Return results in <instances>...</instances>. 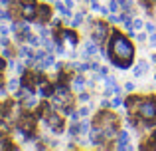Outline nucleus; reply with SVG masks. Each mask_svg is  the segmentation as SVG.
I'll use <instances>...</instances> for the list:
<instances>
[{
    "label": "nucleus",
    "instance_id": "obj_25",
    "mask_svg": "<svg viewBox=\"0 0 156 151\" xmlns=\"http://www.w3.org/2000/svg\"><path fill=\"white\" fill-rule=\"evenodd\" d=\"M121 105V97H115L113 101H111V108H119Z\"/></svg>",
    "mask_w": 156,
    "mask_h": 151
},
{
    "label": "nucleus",
    "instance_id": "obj_1",
    "mask_svg": "<svg viewBox=\"0 0 156 151\" xmlns=\"http://www.w3.org/2000/svg\"><path fill=\"white\" fill-rule=\"evenodd\" d=\"M107 56L111 58L113 66L121 68V70H126V68L133 66L134 46L130 44V40L125 34L113 30V34H109V50H107Z\"/></svg>",
    "mask_w": 156,
    "mask_h": 151
},
{
    "label": "nucleus",
    "instance_id": "obj_16",
    "mask_svg": "<svg viewBox=\"0 0 156 151\" xmlns=\"http://www.w3.org/2000/svg\"><path fill=\"white\" fill-rule=\"evenodd\" d=\"M77 125H79V133L81 135L89 131V121H81V123H77Z\"/></svg>",
    "mask_w": 156,
    "mask_h": 151
},
{
    "label": "nucleus",
    "instance_id": "obj_29",
    "mask_svg": "<svg viewBox=\"0 0 156 151\" xmlns=\"http://www.w3.org/2000/svg\"><path fill=\"white\" fill-rule=\"evenodd\" d=\"M125 89H126V92H133V89H134V84H133V81H126Z\"/></svg>",
    "mask_w": 156,
    "mask_h": 151
},
{
    "label": "nucleus",
    "instance_id": "obj_9",
    "mask_svg": "<svg viewBox=\"0 0 156 151\" xmlns=\"http://www.w3.org/2000/svg\"><path fill=\"white\" fill-rule=\"evenodd\" d=\"M146 72H148V64H146L144 60H142V62H138V66L134 68V76H136V77H140L142 74H146Z\"/></svg>",
    "mask_w": 156,
    "mask_h": 151
},
{
    "label": "nucleus",
    "instance_id": "obj_34",
    "mask_svg": "<svg viewBox=\"0 0 156 151\" xmlns=\"http://www.w3.org/2000/svg\"><path fill=\"white\" fill-rule=\"evenodd\" d=\"M4 66H6V62H4V60L0 58V70H4Z\"/></svg>",
    "mask_w": 156,
    "mask_h": 151
},
{
    "label": "nucleus",
    "instance_id": "obj_13",
    "mask_svg": "<svg viewBox=\"0 0 156 151\" xmlns=\"http://www.w3.org/2000/svg\"><path fill=\"white\" fill-rule=\"evenodd\" d=\"M26 40H28V44H30V46H34V48H38V46H40V40L36 38V36H32V34H28V36H26Z\"/></svg>",
    "mask_w": 156,
    "mask_h": 151
},
{
    "label": "nucleus",
    "instance_id": "obj_30",
    "mask_svg": "<svg viewBox=\"0 0 156 151\" xmlns=\"http://www.w3.org/2000/svg\"><path fill=\"white\" fill-rule=\"evenodd\" d=\"M119 18H121V20H122V22H125V20H129V12H122V14H121V16H119Z\"/></svg>",
    "mask_w": 156,
    "mask_h": 151
},
{
    "label": "nucleus",
    "instance_id": "obj_3",
    "mask_svg": "<svg viewBox=\"0 0 156 151\" xmlns=\"http://www.w3.org/2000/svg\"><path fill=\"white\" fill-rule=\"evenodd\" d=\"M111 34V30H109V26H107V22H95L93 24V42H97L101 46V44L105 42V38Z\"/></svg>",
    "mask_w": 156,
    "mask_h": 151
},
{
    "label": "nucleus",
    "instance_id": "obj_28",
    "mask_svg": "<svg viewBox=\"0 0 156 151\" xmlns=\"http://www.w3.org/2000/svg\"><path fill=\"white\" fill-rule=\"evenodd\" d=\"M79 113H81V117H85V115L89 113V108H87V105H83V108L79 109Z\"/></svg>",
    "mask_w": 156,
    "mask_h": 151
},
{
    "label": "nucleus",
    "instance_id": "obj_7",
    "mask_svg": "<svg viewBox=\"0 0 156 151\" xmlns=\"http://www.w3.org/2000/svg\"><path fill=\"white\" fill-rule=\"evenodd\" d=\"M61 38L67 40L71 46H77V34L73 30H61Z\"/></svg>",
    "mask_w": 156,
    "mask_h": 151
},
{
    "label": "nucleus",
    "instance_id": "obj_15",
    "mask_svg": "<svg viewBox=\"0 0 156 151\" xmlns=\"http://www.w3.org/2000/svg\"><path fill=\"white\" fill-rule=\"evenodd\" d=\"M44 48H46L48 54H51V52H53V42H51V40H48V38H44Z\"/></svg>",
    "mask_w": 156,
    "mask_h": 151
},
{
    "label": "nucleus",
    "instance_id": "obj_8",
    "mask_svg": "<svg viewBox=\"0 0 156 151\" xmlns=\"http://www.w3.org/2000/svg\"><path fill=\"white\" fill-rule=\"evenodd\" d=\"M36 105H38V100L34 97V93H28V96L24 97V108L32 109V108H36Z\"/></svg>",
    "mask_w": 156,
    "mask_h": 151
},
{
    "label": "nucleus",
    "instance_id": "obj_21",
    "mask_svg": "<svg viewBox=\"0 0 156 151\" xmlns=\"http://www.w3.org/2000/svg\"><path fill=\"white\" fill-rule=\"evenodd\" d=\"M0 20H10V12L8 10H0Z\"/></svg>",
    "mask_w": 156,
    "mask_h": 151
},
{
    "label": "nucleus",
    "instance_id": "obj_12",
    "mask_svg": "<svg viewBox=\"0 0 156 151\" xmlns=\"http://www.w3.org/2000/svg\"><path fill=\"white\" fill-rule=\"evenodd\" d=\"M18 88H20V81L16 80V77H14V80H10V84H8V89H10L12 93H16V92H18Z\"/></svg>",
    "mask_w": 156,
    "mask_h": 151
},
{
    "label": "nucleus",
    "instance_id": "obj_20",
    "mask_svg": "<svg viewBox=\"0 0 156 151\" xmlns=\"http://www.w3.org/2000/svg\"><path fill=\"white\" fill-rule=\"evenodd\" d=\"M133 26H134V30H140V28H144V22H142V20H134Z\"/></svg>",
    "mask_w": 156,
    "mask_h": 151
},
{
    "label": "nucleus",
    "instance_id": "obj_11",
    "mask_svg": "<svg viewBox=\"0 0 156 151\" xmlns=\"http://www.w3.org/2000/svg\"><path fill=\"white\" fill-rule=\"evenodd\" d=\"M83 85H85V80L81 76H77L75 80H73V89H75V92H79V89H83Z\"/></svg>",
    "mask_w": 156,
    "mask_h": 151
},
{
    "label": "nucleus",
    "instance_id": "obj_26",
    "mask_svg": "<svg viewBox=\"0 0 156 151\" xmlns=\"http://www.w3.org/2000/svg\"><path fill=\"white\" fill-rule=\"evenodd\" d=\"M14 68H16V72H18V74H24V72H26V68H24L22 64H16Z\"/></svg>",
    "mask_w": 156,
    "mask_h": 151
},
{
    "label": "nucleus",
    "instance_id": "obj_22",
    "mask_svg": "<svg viewBox=\"0 0 156 151\" xmlns=\"http://www.w3.org/2000/svg\"><path fill=\"white\" fill-rule=\"evenodd\" d=\"M61 16H63V18H69V16H71V8H67V6H65L63 10H61Z\"/></svg>",
    "mask_w": 156,
    "mask_h": 151
},
{
    "label": "nucleus",
    "instance_id": "obj_2",
    "mask_svg": "<svg viewBox=\"0 0 156 151\" xmlns=\"http://www.w3.org/2000/svg\"><path fill=\"white\" fill-rule=\"evenodd\" d=\"M138 117H140V123L144 127H152L156 123V101L152 97H144L138 108Z\"/></svg>",
    "mask_w": 156,
    "mask_h": 151
},
{
    "label": "nucleus",
    "instance_id": "obj_27",
    "mask_svg": "<svg viewBox=\"0 0 156 151\" xmlns=\"http://www.w3.org/2000/svg\"><path fill=\"white\" fill-rule=\"evenodd\" d=\"M8 32H10V28H8V26H0V36H6Z\"/></svg>",
    "mask_w": 156,
    "mask_h": 151
},
{
    "label": "nucleus",
    "instance_id": "obj_36",
    "mask_svg": "<svg viewBox=\"0 0 156 151\" xmlns=\"http://www.w3.org/2000/svg\"><path fill=\"white\" fill-rule=\"evenodd\" d=\"M152 62H154V64H156V54H154V56H152Z\"/></svg>",
    "mask_w": 156,
    "mask_h": 151
},
{
    "label": "nucleus",
    "instance_id": "obj_10",
    "mask_svg": "<svg viewBox=\"0 0 156 151\" xmlns=\"http://www.w3.org/2000/svg\"><path fill=\"white\" fill-rule=\"evenodd\" d=\"M55 64V58H53L51 54H46L44 56V62H42V68H50V66H53Z\"/></svg>",
    "mask_w": 156,
    "mask_h": 151
},
{
    "label": "nucleus",
    "instance_id": "obj_31",
    "mask_svg": "<svg viewBox=\"0 0 156 151\" xmlns=\"http://www.w3.org/2000/svg\"><path fill=\"white\" fill-rule=\"evenodd\" d=\"M136 38H138V42H144V40H146V36H144V34H138Z\"/></svg>",
    "mask_w": 156,
    "mask_h": 151
},
{
    "label": "nucleus",
    "instance_id": "obj_35",
    "mask_svg": "<svg viewBox=\"0 0 156 151\" xmlns=\"http://www.w3.org/2000/svg\"><path fill=\"white\" fill-rule=\"evenodd\" d=\"M22 4H34V0H22Z\"/></svg>",
    "mask_w": 156,
    "mask_h": 151
},
{
    "label": "nucleus",
    "instance_id": "obj_23",
    "mask_svg": "<svg viewBox=\"0 0 156 151\" xmlns=\"http://www.w3.org/2000/svg\"><path fill=\"white\" fill-rule=\"evenodd\" d=\"M8 44H10V42H8V38H6V36H2V38H0V46H2V48H8Z\"/></svg>",
    "mask_w": 156,
    "mask_h": 151
},
{
    "label": "nucleus",
    "instance_id": "obj_33",
    "mask_svg": "<svg viewBox=\"0 0 156 151\" xmlns=\"http://www.w3.org/2000/svg\"><path fill=\"white\" fill-rule=\"evenodd\" d=\"M150 42H152V44H156V32H154L152 36H150Z\"/></svg>",
    "mask_w": 156,
    "mask_h": 151
},
{
    "label": "nucleus",
    "instance_id": "obj_4",
    "mask_svg": "<svg viewBox=\"0 0 156 151\" xmlns=\"http://www.w3.org/2000/svg\"><path fill=\"white\" fill-rule=\"evenodd\" d=\"M36 20H38L40 24H46V22H50L51 20V10H50V6H38L36 8Z\"/></svg>",
    "mask_w": 156,
    "mask_h": 151
},
{
    "label": "nucleus",
    "instance_id": "obj_6",
    "mask_svg": "<svg viewBox=\"0 0 156 151\" xmlns=\"http://www.w3.org/2000/svg\"><path fill=\"white\" fill-rule=\"evenodd\" d=\"M22 16L28 20V22H32V20H36V6L34 4H22Z\"/></svg>",
    "mask_w": 156,
    "mask_h": 151
},
{
    "label": "nucleus",
    "instance_id": "obj_17",
    "mask_svg": "<svg viewBox=\"0 0 156 151\" xmlns=\"http://www.w3.org/2000/svg\"><path fill=\"white\" fill-rule=\"evenodd\" d=\"M105 84H107V88H113L117 81H115V77H113V76H105Z\"/></svg>",
    "mask_w": 156,
    "mask_h": 151
},
{
    "label": "nucleus",
    "instance_id": "obj_18",
    "mask_svg": "<svg viewBox=\"0 0 156 151\" xmlns=\"http://www.w3.org/2000/svg\"><path fill=\"white\" fill-rule=\"evenodd\" d=\"M109 10H111V12H117V10H119V0H111Z\"/></svg>",
    "mask_w": 156,
    "mask_h": 151
},
{
    "label": "nucleus",
    "instance_id": "obj_32",
    "mask_svg": "<svg viewBox=\"0 0 156 151\" xmlns=\"http://www.w3.org/2000/svg\"><path fill=\"white\" fill-rule=\"evenodd\" d=\"M65 6H67V8H73V0H65Z\"/></svg>",
    "mask_w": 156,
    "mask_h": 151
},
{
    "label": "nucleus",
    "instance_id": "obj_24",
    "mask_svg": "<svg viewBox=\"0 0 156 151\" xmlns=\"http://www.w3.org/2000/svg\"><path fill=\"white\" fill-rule=\"evenodd\" d=\"M79 101H89V93L81 92V93H79Z\"/></svg>",
    "mask_w": 156,
    "mask_h": 151
},
{
    "label": "nucleus",
    "instance_id": "obj_19",
    "mask_svg": "<svg viewBox=\"0 0 156 151\" xmlns=\"http://www.w3.org/2000/svg\"><path fill=\"white\" fill-rule=\"evenodd\" d=\"M144 28H146V32H150V34H154V32H156V26H154V24H150V22H146Z\"/></svg>",
    "mask_w": 156,
    "mask_h": 151
},
{
    "label": "nucleus",
    "instance_id": "obj_37",
    "mask_svg": "<svg viewBox=\"0 0 156 151\" xmlns=\"http://www.w3.org/2000/svg\"><path fill=\"white\" fill-rule=\"evenodd\" d=\"M152 139H154V141H156V131H154V137H152Z\"/></svg>",
    "mask_w": 156,
    "mask_h": 151
},
{
    "label": "nucleus",
    "instance_id": "obj_5",
    "mask_svg": "<svg viewBox=\"0 0 156 151\" xmlns=\"http://www.w3.org/2000/svg\"><path fill=\"white\" fill-rule=\"evenodd\" d=\"M142 100H144V97H140V96H133V97H129V100L125 101L126 109H130L133 113H138V108H140Z\"/></svg>",
    "mask_w": 156,
    "mask_h": 151
},
{
    "label": "nucleus",
    "instance_id": "obj_14",
    "mask_svg": "<svg viewBox=\"0 0 156 151\" xmlns=\"http://www.w3.org/2000/svg\"><path fill=\"white\" fill-rule=\"evenodd\" d=\"M83 14H85L83 10H81V12H75V18H73V26H79V24L83 22Z\"/></svg>",
    "mask_w": 156,
    "mask_h": 151
}]
</instances>
